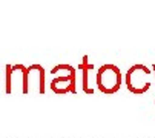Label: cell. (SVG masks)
Returning a JSON list of instances; mask_svg holds the SVG:
<instances>
[{
	"label": "cell",
	"instance_id": "6da1fadb",
	"mask_svg": "<svg viewBox=\"0 0 155 138\" xmlns=\"http://www.w3.org/2000/svg\"><path fill=\"white\" fill-rule=\"evenodd\" d=\"M52 75H55L51 81V90L57 95H66L74 94L75 95V69L71 64H57L51 71Z\"/></svg>",
	"mask_w": 155,
	"mask_h": 138
},
{
	"label": "cell",
	"instance_id": "7a4b0ae2",
	"mask_svg": "<svg viewBox=\"0 0 155 138\" xmlns=\"http://www.w3.org/2000/svg\"><path fill=\"white\" fill-rule=\"evenodd\" d=\"M152 72L146 64H134L127 69L124 83L129 92L135 95H143L152 86Z\"/></svg>",
	"mask_w": 155,
	"mask_h": 138
},
{
	"label": "cell",
	"instance_id": "3957f363",
	"mask_svg": "<svg viewBox=\"0 0 155 138\" xmlns=\"http://www.w3.org/2000/svg\"><path fill=\"white\" fill-rule=\"evenodd\" d=\"M97 87L100 92H103L104 95H112L121 87L123 83V75L118 66L112 63H106L98 67V72L95 77Z\"/></svg>",
	"mask_w": 155,
	"mask_h": 138
},
{
	"label": "cell",
	"instance_id": "277c9868",
	"mask_svg": "<svg viewBox=\"0 0 155 138\" xmlns=\"http://www.w3.org/2000/svg\"><path fill=\"white\" fill-rule=\"evenodd\" d=\"M5 72V90L6 94H29L28 84V67L25 64H6Z\"/></svg>",
	"mask_w": 155,
	"mask_h": 138
},
{
	"label": "cell",
	"instance_id": "5b68a950",
	"mask_svg": "<svg viewBox=\"0 0 155 138\" xmlns=\"http://www.w3.org/2000/svg\"><path fill=\"white\" fill-rule=\"evenodd\" d=\"M28 84H29V92L35 94H45L46 90V72L45 67L41 64H31L28 66Z\"/></svg>",
	"mask_w": 155,
	"mask_h": 138
},
{
	"label": "cell",
	"instance_id": "8992f818",
	"mask_svg": "<svg viewBox=\"0 0 155 138\" xmlns=\"http://www.w3.org/2000/svg\"><path fill=\"white\" fill-rule=\"evenodd\" d=\"M78 69L81 71V84H83V90L86 92L87 95H92L94 94V89L89 86V71L94 69V64L89 63V57L87 55H83V60L81 63L78 64Z\"/></svg>",
	"mask_w": 155,
	"mask_h": 138
},
{
	"label": "cell",
	"instance_id": "52a82bcc",
	"mask_svg": "<svg viewBox=\"0 0 155 138\" xmlns=\"http://www.w3.org/2000/svg\"><path fill=\"white\" fill-rule=\"evenodd\" d=\"M152 69H153V74H155V64H153V66H152Z\"/></svg>",
	"mask_w": 155,
	"mask_h": 138
}]
</instances>
